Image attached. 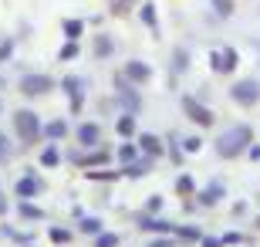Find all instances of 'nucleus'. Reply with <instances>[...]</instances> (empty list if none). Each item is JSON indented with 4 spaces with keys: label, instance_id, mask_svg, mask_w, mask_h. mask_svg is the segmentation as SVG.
Segmentation results:
<instances>
[{
    "label": "nucleus",
    "instance_id": "12",
    "mask_svg": "<svg viewBox=\"0 0 260 247\" xmlns=\"http://www.w3.org/2000/svg\"><path fill=\"white\" fill-rule=\"evenodd\" d=\"M3 153H7V142H3V136H0V156H3Z\"/></svg>",
    "mask_w": 260,
    "mask_h": 247
},
{
    "label": "nucleus",
    "instance_id": "8",
    "mask_svg": "<svg viewBox=\"0 0 260 247\" xmlns=\"http://www.w3.org/2000/svg\"><path fill=\"white\" fill-rule=\"evenodd\" d=\"M213 3H216V10H220L223 17H226V14H233V0H213Z\"/></svg>",
    "mask_w": 260,
    "mask_h": 247
},
{
    "label": "nucleus",
    "instance_id": "9",
    "mask_svg": "<svg viewBox=\"0 0 260 247\" xmlns=\"http://www.w3.org/2000/svg\"><path fill=\"white\" fill-rule=\"evenodd\" d=\"M129 75H132V78H145L149 71H145V65H139V61H135V65H129Z\"/></svg>",
    "mask_w": 260,
    "mask_h": 247
},
{
    "label": "nucleus",
    "instance_id": "6",
    "mask_svg": "<svg viewBox=\"0 0 260 247\" xmlns=\"http://www.w3.org/2000/svg\"><path fill=\"white\" fill-rule=\"evenodd\" d=\"M213 65H216V71H230L233 65H237V58L226 51V54H213Z\"/></svg>",
    "mask_w": 260,
    "mask_h": 247
},
{
    "label": "nucleus",
    "instance_id": "4",
    "mask_svg": "<svg viewBox=\"0 0 260 247\" xmlns=\"http://www.w3.org/2000/svg\"><path fill=\"white\" fill-rule=\"evenodd\" d=\"M183 108H186V115L193 119L196 125H209V122H213V115H209L206 108H199V105H196L193 98H183Z\"/></svg>",
    "mask_w": 260,
    "mask_h": 247
},
{
    "label": "nucleus",
    "instance_id": "1",
    "mask_svg": "<svg viewBox=\"0 0 260 247\" xmlns=\"http://www.w3.org/2000/svg\"><path fill=\"white\" fill-rule=\"evenodd\" d=\"M247 139H250V129H247V125H240L237 132H226V136H220L216 149H220V156H237V153L247 146Z\"/></svg>",
    "mask_w": 260,
    "mask_h": 247
},
{
    "label": "nucleus",
    "instance_id": "3",
    "mask_svg": "<svg viewBox=\"0 0 260 247\" xmlns=\"http://www.w3.org/2000/svg\"><path fill=\"white\" fill-rule=\"evenodd\" d=\"M257 91H260L257 82H240L233 88V98H237L240 105H254V102H257Z\"/></svg>",
    "mask_w": 260,
    "mask_h": 247
},
{
    "label": "nucleus",
    "instance_id": "2",
    "mask_svg": "<svg viewBox=\"0 0 260 247\" xmlns=\"http://www.w3.org/2000/svg\"><path fill=\"white\" fill-rule=\"evenodd\" d=\"M17 132H20L24 142H34L37 139V119L31 112H17Z\"/></svg>",
    "mask_w": 260,
    "mask_h": 247
},
{
    "label": "nucleus",
    "instance_id": "5",
    "mask_svg": "<svg viewBox=\"0 0 260 247\" xmlns=\"http://www.w3.org/2000/svg\"><path fill=\"white\" fill-rule=\"evenodd\" d=\"M24 95H41V91H51V78H24L20 82Z\"/></svg>",
    "mask_w": 260,
    "mask_h": 247
},
{
    "label": "nucleus",
    "instance_id": "7",
    "mask_svg": "<svg viewBox=\"0 0 260 247\" xmlns=\"http://www.w3.org/2000/svg\"><path fill=\"white\" fill-rule=\"evenodd\" d=\"M142 146H145V149H149L152 156L159 153V139H152V136H142Z\"/></svg>",
    "mask_w": 260,
    "mask_h": 247
},
{
    "label": "nucleus",
    "instance_id": "11",
    "mask_svg": "<svg viewBox=\"0 0 260 247\" xmlns=\"http://www.w3.org/2000/svg\"><path fill=\"white\" fill-rule=\"evenodd\" d=\"M34 190H37V183H34V179H27V183H20V193H34Z\"/></svg>",
    "mask_w": 260,
    "mask_h": 247
},
{
    "label": "nucleus",
    "instance_id": "10",
    "mask_svg": "<svg viewBox=\"0 0 260 247\" xmlns=\"http://www.w3.org/2000/svg\"><path fill=\"white\" fill-rule=\"evenodd\" d=\"M119 132H122V136H132V119H122V122H119Z\"/></svg>",
    "mask_w": 260,
    "mask_h": 247
}]
</instances>
